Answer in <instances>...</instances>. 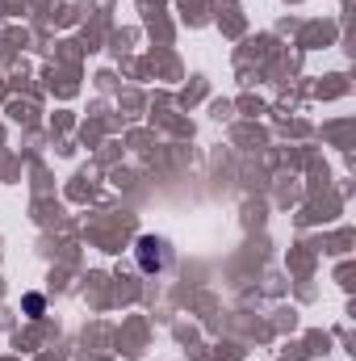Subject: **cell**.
Instances as JSON below:
<instances>
[{"label": "cell", "mask_w": 356, "mask_h": 361, "mask_svg": "<svg viewBox=\"0 0 356 361\" xmlns=\"http://www.w3.org/2000/svg\"><path fill=\"white\" fill-rule=\"evenodd\" d=\"M25 311L30 315H42V294H25Z\"/></svg>", "instance_id": "7a4b0ae2"}, {"label": "cell", "mask_w": 356, "mask_h": 361, "mask_svg": "<svg viewBox=\"0 0 356 361\" xmlns=\"http://www.w3.org/2000/svg\"><path fill=\"white\" fill-rule=\"evenodd\" d=\"M134 261H139L143 273H164L172 265V244L160 240V235H143V240L134 244Z\"/></svg>", "instance_id": "6da1fadb"}]
</instances>
